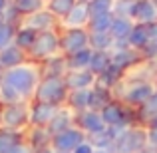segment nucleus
<instances>
[{"label": "nucleus", "mask_w": 157, "mask_h": 153, "mask_svg": "<svg viewBox=\"0 0 157 153\" xmlns=\"http://www.w3.org/2000/svg\"><path fill=\"white\" fill-rule=\"evenodd\" d=\"M2 127L12 131H26L30 127V101L2 105Z\"/></svg>", "instance_id": "39448f33"}, {"label": "nucleus", "mask_w": 157, "mask_h": 153, "mask_svg": "<svg viewBox=\"0 0 157 153\" xmlns=\"http://www.w3.org/2000/svg\"><path fill=\"white\" fill-rule=\"evenodd\" d=\"M143 127L147 131V143H149V147H157V117L147 121Z\"/></svg>", "instance_id": "e433bc0d"}, {"label": "nucleus", "mask_w": 157, "mask_h": 153, "mask_svg": "<svg viewBox=\"0 0 157 153\" xmlns=\"http://www.w3.org/2000/svg\"><path fill=\"white\" fill-rule=\"evenodd\" d=\"M76 127H80V129L88 135V139L98 137V135H101L107 129L101 113L96 111V109H86V111H82V113H76Z\"/></svg>", "instance_id": "1a4fd4ad"}, {"label": "nucleus", "mask_w": 157, "mask_h": 153, "mask_svg": "<svg viewBox=\"0 0 157 153\" xmlns=\"http://www.w3.org/2000/svg\"><path fill=\"white\" fill-rule=\"evenodd\" d=\"M44 2H48V0H44Z\"/></svg>", "instance_id": "603ef678"}, {"label": "nucleus", "mask_w": 157, "mask_h": 153, "mask_svg": "<svg viewBox=\"0 0 157 153\" xmlns=\"http://www.w3.org/2000/svg\"><path fill=\"white\" fill-rule=\"evenodd\" d=\"M76 125V113H74L70 107H60L58 109V113L54 115V119H52V123L48 125V131L52 133V137L56 133H62V131H66V129H70V127H74Z\"/></svg>", "instance_id": "6ab92c4d"}, {"label": "nucleus", "mask_w": 157, "mask_h": 153, "mask_svg": "<svg viewBox=\"0 0 157 153\" xmlns=\"http://www.w3.org/2000/svg\"><path fill=\"white\" fill-rule=\"evenodd\" d=\"M151 153H157V147H151Z\"/></svg>", "instance_id": "09e8293b"}, {"label": "nucleus", "mask_w": 157, "mask_h": 153, "mask_svg": "<svg viewBox=\"0 0 157 153\" xmlns=\"http://www.w3.org/2000/svg\"><path fill=\"white\" fill-rule=\"evenodd\" d=\"M78 2H84V4H90L92 0H78Z\"/></svg>", "instance_id": "de8ad7c7"}, {"label": "nucleus", "mask_w": 157, "mask_h": 153, "mask_svg": "<svg viewBox=\"0 0 157 153\" xmlns=\"http://www.w3.org/2000/svg\"><path fill=\"white\" fill-rule=\"evenodd\" d=\"M153 80L157 82V62H155V68H153Z\"/></svg>", "instance_id": "c03bdc74"}, {"label": "nucleus", "mask_w": 157, "mask_h": 153, "mask_svg": "<svg viewBox=\"0 0 157 153\" xmlns=\"http://www.w3.org/2000/svg\"><path fill=\"white\" fill-rule=\"evenodd\" d=\"M90 20H92V14H90V6L84 2H78L76 6L72 8L68 16L64 20H60L62 28H88Z\"/></svg>", "instance_id": "4468645a"}, {"label": "nucleus", "mask_w": 157, "mask_h": 153, "mask_svg": "<svg viewBox=\"0 0 157 153\" xmlns=\"http://www.w3.org/2000/svg\"><path fill=\"white\" fill-rule=\"evenodd\" d=\"M115 46V40L109 32H90V48L94 52H111Z\"/></svg>", "instance_id": "cd10ccee"}, {"label": "nucleus", "mask_w": 157, "mask_h": 153, "mask_svg": "<svg viewBox=\"0 0 157 153\" xmlns=\"http://www.w3.org/2000/svg\"><path fill=\"white\" fill-rule=\"evenodd\" d=\"M30 62V56H28L24 50H20L16 44H10L4 50H0V68L6 72V70L18 68V66H24Z\"/></svg>", "instance_id": "ddd939ff"}, {"label": "nucleus", "mask_w": 157, "mask_h": 153, "mask_svg": "<svg viewBox=\"0 0 157 153\" xmlns=\"http://www.w3.org/2000/svg\"><path fill=\"white\" fill-rule=\"evenodd\" d=\"M26 143L24 131H12V129H0V153H10L18 145Z\"/></svg>", "instance_id": "4be33fe9"}, {"label": "nucleus", "mask_w": 157, "mask_h": 153, "mask_svg": "<svg viewBox=\"0 0 157 153\" xmlns=\"http://www.w3.org/2000/svg\"><path fill=\"white\" fill-rule=\"evenodd\" d=\"M70 96V88L66 84L64 78H42L36 88L34 100L36 101H44L56 107H64Z\"/></svg>", "instance_id": "7ed1b4c3"}, {"label": "nucleus", "mask_w": 157, "mask_h": 153, "mask_svg": "<svg viewBox=\"0 0 157 153\" xmlns=\"http://www.w3.org/2000/svg\"><path fill=\"white\" fill-rule=\"evenodd\" d=\"M66 107H70L74 113H82V111L90 109V90H76V92H70Z\"/></svg>", "instance_id": "a878e982"}, {"label": "nucleus", "mask_w": 157, "mask_h": 153, "mask_svg": "<svg viewBox=\"0 0 157 153\" xmlns=\"http://www.w3.org/2000/svg\"><path fill=\"white\" fill-rule=\"evenodd\" d=\"M8 6H10V0H0V16L8 10Z\"/></svg>", "instance_id": "79ce46f5"}, {"label": "nucleus", "mask_w": 157, "mask_h": 153, "mask_svg": "<svg viewBox=\"0 0 157 153\" xmlns=\"http://www.w3.org/2000/svg\"><path fill=\"white\" fill-rule=\"evenodd\" d=\"M92 48H86V50H80L76 54H70L66 56V66H68V72H74V70H90V62H92Z\"/></svg>", "instance_id": "393cba45"}, {"label": "nucleus", "mask_w": 157, "mask_h": 153, "mask_svg": "<svg viewBox=\"0 0 157 153\" xmlns=\"http://www.w3.org/2000/svg\"><path fill=\"white\" fill-rule=\"evenodd\" d=\"M149 147L147 143V131L145 127H127L117 137L113 145V153H143Z\"/></svg>", "instance_id": "423d86ee"}, {"label": "nucleus", "mask_w": 157, "mask_h": 153, "mask_svg": "<svg viewBox=\"0 0 157 153\" xmlns=\"http://www.w3.org/2000/svg\"><path fill=\"white\" fill-rule=\"evenodd\" d=\"M56 153H58V151H56Z\"/></svg>", "instance_id": "864d4df0"}, {"label": "nucleus", "mask_w": 157, "mask_h": 153, "mask_svg": "<svg viewBox=\"0 0 157 153\" xmlns=\"http://www.w3.org/2000/svg\"><path fill=\"white\" fill-rule=\"evenodd\" d=\"M141 56H143V62H153L155 64L157 62V42L151 40V42L141 50Z\"/></svg>", "instance_id": "4c0bfd02"}, {"label": "nucleus", "mask_w": 157, "mask_h": 153, "mask_svg": "<svg viewBox=\"0 0 157 153\" xmlns=\"http://www.w3.org/2000/svg\"><path fill=\"white\" fill-rule=\"evenodd\" d=\"M16 30H18V28L12 26V24H8L6 20L0 16V50H4V48L10 46V44H14Z\"/></svg>", "instance_id": "72a5a7b5"}, {"label": "nucleus", "mask_w": 157, "mask_h": 153, "mask_svg": "<svg viewBox=\"0 0 157 153\" xmlns=\"http://www.w3.org/2000/svg\"><path fill=\"white\" fill-rule=\"evenodd\" d=\"M32 153H56L52 149V147H44V149H36V151H32Z\"/></svg>", "instance_id": "37998d69"}, {"label": "nucleus", "mask_w": 157, "mask_h": 153, "mask_svg": "<svg viewBox=\"0 0 157 153\" xmlns=\"http://www.w3.org/2000/svg\"><path fill=\"white\" fill-rule=\"evenodd\" d=\"M149 34H151V40H153V42H157V22H153L149 26Z\"/></svg>", "instance_id": "a19ab883"}, {"label": "nucleus", "mask_w": 157, "mask_h": 153, "mask_svg": "<svg viewBox=\"0 0 157 153\" xmlns=\"http://www.w3.org/2000/svg\"><path fill=\"white\" fill-rule=\"evenodd\" d=\"M153 2H155V4H157V0H153Z\"/></svg>", "instance_id": "3c124183"}, {"label": "nucleus", "mask_w": 157, "mask_h": 153, "mask_svg": "<svg viewBox=\"0 0 157 153\" xmlns=\"http://www.w3.org/2000/svg\"><path fill=\"white\" fill-rule=\"evenodd\" d=\"M149 42H151L149 26H145V24H135L133 30H131V34H129V38H127V44H129V48H135V50L141 52Z\"/></svg>", "instance_id": "b1692460"}, {"label": "nucleus", "mask_w": 157, "mask_h": 153, "mask_svg": "<svg viewBox=\"0 0 157 153\" xmlns=\"http://www.w3.org/2000/svg\"><path fill=\"white\" fill-rule=\"evenodd\" d=\"M88 139V135L80 129V127H70V129L56 133L52 137V149L58 153H72L76 147H80L82 143Z\"/></svg>", "instance_id": "6e6552de"}, {"label": "nucleus", "mask_w": 157, "mask_h": 153, "mask_svg": "<svg viewBox=\"0 0 157 153\" xmlns=\"http://www.w3.org/2000/svg\"><path fill=\"white\" fill-rule=\"evenodd\" d=\"M22 24L28 26V28H32V30H36V32H46V30H54V28L60 26V20H58L48 8H44V10L24 18Z\"/></svg>", "instance_id": "f8f14e48"}, {"label": "nucleus", "mask_w": 157, "mask_h": 153, "mask_svg": "<svg viewBox=\"0 0 157 153\" xmlns=\"http://www.w3.org/2000/svg\"><path fill=\"white\" fill-rule=\"evenodd\" d=\"M135 4H137V0H115L113 14L117 16V18H129V20H133Z\"/></svg>", "instance_id": "f704fd0d"}, {"label": "nucleus", "mask_w": 157, "mask_h": 153, "mask_svg": "<svg viewBox=\"0 0 157 153\" xmlns=\"http://www.w3.org/2000/svg\"><path fill=\"white\" fill-rule=\"evenodd\" d=\"M113 18H115L113 12H109V14H101V16H96V18L90 20L88 30H90V32H109L111 24H113Z\"/></svg>", "instance_id": "473e14b6"}, {"label": "nucleus", "mask_w": 157, "mask_h": 153, "mask_svg": "<svg viewBox=\"0 0 157 153\" xmlns=\"http://www.w3.org/2000/svg\"><path fill=\"white\" fill-rule=\"evenodd\" d=\"M90 48V30L88 28H64L60 32V54L70 56L80 50Z\"/></svg>", "instance_id": "0eeeda50"}, {"label": "nucleus", "mask_w": 157, "mask_h": 153, "mask_svg": "<svg viewBox=\"0 0 157 153\" xmlns=\"http://www.w3.org/2000/svg\"><path fill=\"white\" fill-rule=\"evenodd\" d=\"M58 54H60V32H58V28H54V30L38 32V38H36L32 50L28 52V56H30V62L42 64Z\"/></svg>", "instance_id": "20e7f679"}, {"label": "nucleus", "mask_w": 157, "mask_h": 153, "mask_svg": "<svg viewBox=\"0 0 157 153\" xmlns=\"http://www.w3.org/2000/svg\"><path fill=\"white\" fill-rule=\"evenodd\" d=\"M10 153H32V149L26 145V143H22V145H18L14 151H10Z\"/></svg>", "instance_id": "ea45409f"}, {"label": "nucleus", "mask_w": 157, "mask_h": 153, "mask_svg": "<svg viewBox=\"0 0 157 153\" xmlns=\"http://www.w3.org/2000/svg\"><path fill=\"white\" fill-rule=\"evenodd\" d=\"M111 62H113V66H117L119 70H123V72H129V70L137 68V66L143 64V56L139 50H135V48H115V50H111Z\"/></svg>", "instance_id": "9d476101"}, {"label": "nucleus", "mask_w": 157, "mask_h": 153, "mask_svg": "<svg viewBox=\"0 0 157 153\" xmlns=\"http://www.w3.org/2000/svg\"><path fill=\"white\" fill-rule=\"evenodd\" d=\"M10 6L14 8L22 18H28V16L44 10V8H46V2H44V0H10Z\"/></svg>", "instance_id": "bb28decb"}, {"label": "nucleus", "mask_w": 157, "mask_h": 153, "mask_svg": "<svg viewBox=\"0 0 157 153\" xmlns=\"http://www.w3.org/2000/svg\"><path fill=\"white\" fill-rule=\"evenodd\" d=\"M135 113H137V121L143 123V125H145L147 121H151L153 117H157V90L153 92V96L135 111Z\"/></svg>", "instance_id": "2f4dec72"}, {"label": "nucleus", "mask_w": 157, "mask_h": 153, "mask_svg": "<svg viewBox=\"0 0 157 153\" xmlns=\"http://www.w3.org/2000/svg\"><path fill=\"white\" fill-rule=\"evenodd\" d=\"M40 80H42V72H40V64L36 62L6 70L0 80V105L32 101Z\"/></svg>", "instance_id": "f257e3e1"}, {"label": "nucleus", "mask_w": 157, "mask_h": 153, "mask_svg": "<svg viewBox=\"0 0 157 153\" xmlns=\"http://www.w3.org/2000/svg\"><path fill=\"white\" fill-rule=\"evenodd\" d=\"M96 153H113V151H109V149H96Z\"/></svg>", "instance_id": "a18cd8bd"}, {"label": "nucleus", "mask_w": 157, "mask_h": 153, "mask_svg": "<svg viewBox=\"0 0 157 153\" xmlns=\"http://www.w3.org/2000/svg\"><path fill=\"white\" fill-rule=\"evenodd\" d=\"M155 90H157V86L151 80H143V78H139V80H123L121 86L117 88V100L123 101L127 107L137 111L153 96Z\"/></svg>", "instance_id": "f03ea898"}, {"label": "nucleus", "mask_w": 157, "mask_h": 153, "mask_svg": "<svg viewBox=\"0 0 157 153\" xmlns=\"http://www.w3.org/2000/svg\"><path fill=\"white\" fill-rule=\"evenodd\" d=\"M66 84H68L70 92H76V90H92L96 86L98 78L94 76L90 70H74V72H68L64 76Z\"/></svg>", "instance_id": "2eb2a0df"}, {"label": "nucleus", "mask_w": 157, "mask_h": 153, "mask_svg": "<svg viewBox=\"0 0 157 153\" xmlns=\"http://www.w3.org/2000/svg\"><path fill=\"white\" fill-rule=\"evenodd\" d=\"M111 64H113V62H111V52H94L92 62H90V72L98 78V76H101Z\"/></svg>", "instance_id": "c756f323"}, {"label": "nucleus", "mask_w": 157, "mask_h": 153, "mask_svg": "<svg viewBox=\"0 0 157 153\" xmlns=\"http://www.w3.org/2000/svg\"><path fill=\"white\" fill-rule=\"evenodd\" d=\"M2 74H4V70H2V68H0V80H2Z\"/></svg>", "instance_id": "8fccbe9b"}, {"label": "nucleus", "mask_w": 157, "mask_h": 153, "mask_svg": "<svg viewBox=\"0 0 157 153\" xmlns=\"http://www.w3.org/2000/svg\"><path fill=\"white\" fill-rule=\"evenodd\" d=\"M60 107L50 105L44 101H30V127H48L52 123L54 115L58 113Z\"/></svg>", "instance_id": "9b49d317"}, {"label": "nucleus", "mask_w": 157, "mask_h": 153, "mask_svg": "<svg viewBox=\"0 0 157 153\" xmlns=\"http://www.w3.org/2000/svg\"><path fill=\"white\" fill-rule=\"evenodd\" d=\"M111 100H113V92L107 90V88H104V86L96 84L92 90H90V109L101 111Z\"/></svg>", "instance_id": "5701e85b"}, {"label": "nucleus", "mask_w": 157, "mask_h": 153, "mask_svg": "<svg viewBox=\"0 0 157 153\" xmlns=\"http://www.w3.org/2000/svg\"><path fill=\"white\" fill-rule=\"evenodd\" d=\"M0 129H2V105H0Z\"/></svg>", "instance_id": "49530a36"}, {"label": "nucleus", "mask_w": 157, "mask_h": 153, "mask_svg": "<svg viewBox=\"0 0 157 153\" xmlns=\"http://www.w3.org/2000/svg\"><path fill=\"white\" fill-rule=\"evenodd\" d=\"M133 26H135V22H133V20H129V18H117V16L113 18V24H111V28H109L111 38L115 40L113 50H115V48L129 46V44H127V38H129Z\"/></svg>", "instance_id": "dca6fc26"}, {"label": "nucleus", "mask_w": 157, "mask_h": 153, "mask_svg": "<svg viewBox=\"0 0 157 153\" xmlns=\"http://www.w3.org/2000/svg\"><path fill=\"white\" fill-rule=\"evenodd\" d=\"M24 137H26V145L32 151L52 147V133L48 131V127H28L24 131Z\"/></svg>", "instance_id": "f3484780"}, {"label": "nucleus", "mask_w": 157, "mask_h": 153, "mask_svg": "<svg viewBox=\"0 0 157 153\" xmlns=\"http://www.w3.org/2000/svg\"><path fill=\"white\" fill-rule=\"evenodd\" d=\"M113 4H115V0H92L88 4L90 14H92V18L101 16V14H109V12H113Z\"/></svg>", "instance_id": "c9c22d12"}, {"label": "nucleus", "mask_w": 157, "mask_h": 153, "mask_svg": "<svg viewBox=\"0 0 157 153\" xmlns=\"http://www.w3.org/2000/svg\"><path fill=\"white\" fill-rule=\"evenodd\" d=\"M40 72L42 78H64L68 74V66H66V56L58 54V56L50 58V60L40 64Z\"/></svg>", "instance_id": "aec40b11"}, {"label": "nucleus", "mask_w": 157, "mask_h": 153, "mask_svg": "<svg viewBox=\"0 0 157 153\" xmlns=\"http://www.w3.org/2000/svg\"><path fill=\"white\" fill-rule=\"evenodd\" d=\"M125 76H127V74L123 72V70H119L117 66L111 64L109 68L101 74V76H98V82H96V84H100V86H104V88H107V90H111V92H113V90H117L119 86H121V82L125 80Z\"/></svg>", "instance_id": "412c9836"}, {"label": "nucleus", "mask_w": 157, "mask_h": 153, "mask_svg": "<svg viewBox=\"0 0 157 153\" xmlns=\"http://www.w3.org/2000/svg\"><path fill=\"white\" fill-rule=\"evenodd\" d=\"M72 153H96V147H94V143L90 141V139H86V141L82 143L80 147H76Z\"/></svg>", "instance_id": "58836bf2"}, {"label": "nucleus", "mask_w": 157, "mask_h": 153, "mask_svg": "<svg viewBox=\"0 0 157 153\" xmlns=\"http://www.w3.org/2000/svg\"><path fill=\"white\" fill-rule=\"evenodd\" d=\"M36 38H38V32L36 30H32V28H28V26H20L18 30H16V36H14V44L20 48V50H24V52H30L32 50V46H34V42H36Z\"/></svg>", "instance_id": "c85d7f7f"}, {"label": "nucleus", "mask_w": 157, "mask_h": 153, "mask_svg": "<svg viewBox=\"0 0 157 153\" xmlns=\"http://www.w3.org/2000/svg\"><path fill=\"white\" fill-rule=\"evenodd\" d=\"M78 4V0H48L46 8L56 16L58 20H64L66 16L72 12V8Z\"/></svg>", "instance_id": "7c9ffc66"}, {"label": "nucleus", "mask_w": 157, "mask_h": 153, "mask_svg": "<svg viewBox=\"0 0 157 153\" xmlns=\"http://www.w3.org/2000/svg\"><path fill=\"white\" fill-rule=\"evenodd\" d=\"M133 22L145 24V26H151L153 22H157V4L153 0H137L133 12Z\"/></svg>", "instance_id": "a211bd4d"}]
</instances>
